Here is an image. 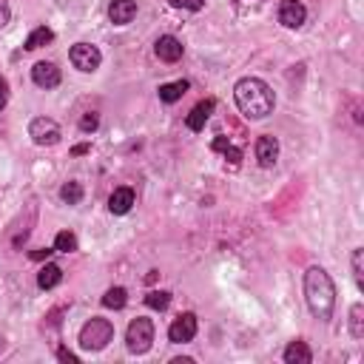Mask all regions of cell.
Returning a JSON list of instances; mask_svg holds the SVG:
<instances>
[{
  "label": "cell",
  "instance_id": "obj_28",
  "mask_svg": "<svg viewBox=\"0 0 364 364\" xmlns=\"http://www.w3.org/2000/svg\"><path fill=\"white\" fill-rule=\"evenodd\" d=\"M9 105V82H6V77L0 74V111Z\"/></svg>",
  "mask_w": 364,
  "mask_h": 364
},
{
  "label": "cell",
  "instance_id": "obj_27",
  "mask_svg": "<svg viewBox=\"0 0 364 364\" xmlns=\"http://www.w3.org/2000/svg\"><path fill=\"white\" fill-rule=\"evenodd\" d=\"M173 9H188V11H199L205 9V0H168Z\"/></svg>",
  "mask_w": 364,
  "mask_h": 364
},
{
  "label": "cell",
  "instance_id": "obj_6",
  "mask_svg": "<svg viewBox=\"0 0 364 364\" xmlns=\"http://www.w3.org/2000/svg\"><path fill=\"white\" fill-rule=\"evenodd\" d=\"M28 136H31L34 145H57L60 136H63V131H60V125H57L54 119H48V117H34V119L28 122Z\"/></svg>",
  "mask_w": 364,
  "mask_h": 364
},
{
  "label": "cell",
  "instance_id": "obj_17",
  "mask_svg": "<svg viewBox=\"0 0 364 364\" xmlns=\"http://www.w3.org/2000/svg\"><path fill=\"white\" fill-rule=\"evenodd\" d=\"M54 40V31L48 28V26H37L28 37H26V43H23V48L26 51H34V48H43V46H48Z\"/></svg>",
  "mask_w": 364,
  "mask_h": 364
},
{
  "label": "cell",
  "instance_id": "obj_8",
  "mask_svg": "<svg viewBox=\"0 0 364 364\" xmlns=\"http://www.w3.org/2000/svg\"><path fill=\"white\" fill-rule=\"evenodd\" d=\"M31 80H34V85H37V88L51 91V88H57V85H60L63 74H60V68H57L54 63L40 60V63H34V68H31Z\"/></svg>",
  "mask_w": 364,
  "mask_h": 364
},
{
  "label": "cell",
  "instance_id": "obj_23",
  "mask_svg": "<svg viewBox=\"0 0 364 364\" xmlns=\"http://www.w3.org/2000/svg\"><path fill=\"white\" fill-rule=\"evenodd\" d=\"M54 250H60V253H74V250H77V236H74L71 230H60V233L54 236Z\"/></svg>",
  "mask_w": 364,
  "mask_h": 364
},
{
  "label": "cell",
  "instance_id": "obj_20",
  "mask_svg": "<svg viewBox=\"0 0 364 364\" xmlns=\"http://www.w3.org/2000/svg\"><path fill=\"white\" fill-rule=\"evenodd\" d=\"M350 333L353 338H364V304L361 301L350 307Z\"/></svg>",
  "mask_w": 364,
  "mask_h": 364
},
{
  "label": "cell",
  "instance_id": "obj_2",
  "mask_svg": "<svg viewBox=\"0 0 364 364\" xmlns=\"http://www.w3.org/2000/svg\"><path fill=\"white\" fill-rule=\"evenodd\" d=\"M304 299L307 307L313 313V318L318 321H330L333 310H336V284L330 279V273L324 267H310L304 273Z\"/></svg>",
  "mask_w": 364,
  "mask_h": 364
},
{
  "label": "cell",
  "instance_id": "obj_16",
  "mask_svg": "<svg viewBox=\"0 0 364 364\" xmlns=\"http://www.w3.org/2000/svg\"><path fill=\"white\" fill-rule=\"evenodd\" d=\"M284 361L287 364H310L313 361V353H310V347L301 338H296V341H290L284 347Z\"/></svg>",
  "mask_w": 364,
  "mask_h": 364
},
{
  "label": "cell",
  "instance_id": "obj_32",
  "mask_svg": "<svg viewBox=\"0 0 364 364\" xmlns=\"http://www.w3.org/2000/svg\"><path fill=\"white\" fill-rule=\"evenodd\" d=\"M54 250H48V247H40V250H31V259H48Z\"/></svg>",
  "mask_w": 364,
  "mask_h": 364
},
{
  "label": "cell",
  "instance_id": "obj_18",
  "mask_svg": "<svg viewBox=\"0 0 364 364\" xmlns=\"http://www.w3.org/2000/svg\"><path fill=\"white\" fill-rule=\"evenodd\" d=\"M188 85H191L188 80H176V82H165V85H159V91H156V94H159V100H162V102H168V105H171V102H176V100H182V94L188 91Z\"/></svg>",
  "mask_w": 364,
  "mask_h": 364
},
{
  "label": "cell",
  "instance_id": "obj_22",
  "mask_svg": "<svg viewBox=\"0 0 364 364\" xmlns=\"http://www.w3.org/2000/svg\"><path fill=\"white\" fill-rule=\"evenodd\" d=\"M60 199H63L65 205H80V202H82V185H80L77 179L65 182V185L60 188Z\"/></svg>",
  "mask_w": 364,
  "mask_h": 364
},
{
  "label": "cell",
  "instance_id": "obj_5",
  "mask_svg": "<svg viewBox=\"0 0 364 364\" xmlns=\"http://www.w3.org/2000/svg\"><path fill=\"white\" fill-rule=\"evenodd\" d=\"M68 60H71V65H74V68H80V71L91 74V71H97V68H100L102 54H100V48H97V46H91V43H77V46H71Z\"/></svg>",
  "mask_w": 364,
  "mask_h": 364
},
{
  "label": "cell",
  "instance_id": "obj_13",
  "mask_svg": "<svg viewBox=\"0 0 364 364\" xmlns=\"http://www.w3.org/2000/svg\"><path fill=\"white\" fill-rule=\"evenodd\" d=\"M213 100H202V102H196L193 108H191V114L185 117V125L191 128V131H202L205 128V122L210 119V114H213Z\"/></svg>",
  "mask_w": 364,
  "mask_h": 364
},
{
  "label": "cell",
  "instance_id": "obj_19",
  "mask_svg": "<svg viewBox=\"0 0 364 364\" xmlns=\"http://www.w3.org/2000/svg\"><path fill=\"white\" fill-rule=\"evenodd\" d=\"M102 304L108 310H122L128 304V290L125 287H108L105 296H102Z\"/></svg>",
  "mask_w": 364,
  "mask_h": 364
},
{
  "label": "cell",
  "instance_id": "obj_4",
  "mask_svg": "<svg viewBox=\"0 0 364 364\" xmlns=\"http://www.w3.org/2000/svg\"><path fill=\"white\" fill-rule=\"evenodd\" d=\"M125 344H128V350H131L134 355L148 353L151 344H154V321L145 318V316H136V318L128 324V330H125Z\"/></svg>",
  "mask_w": 364,
  "mask_h": 364
},
{
  "label": "cell",
  "instance_id": "obj_9",
  "mask_svg": "<svg viewBox=\"0 0 364 364\" xmlns=\"http://www.w3.org/2000/svg\"><path fill=\"white\" fill-rule=\"evenodd\" d=\"M307 20V9L301 0H282L279 3V23L284 28H299Z\"/></svg>",
  "mask_w": 364,
  "mask_h": 364
},
{
  "label": "cell",
  "instance_id": "obj_30",
  "mask_svg": "<svg viewBox=\"0 0 364 364\" xmlns=\"http://www.w3.org/2000/svg\"><path fill=\"white\" fill-rule=\"evenodd\" d=\"M57 358H60V361H68V364H80V358H77L71 350H65V347L57 350Z\"/></svg>",
  "mask_w": 364,
  "mask_h": 364
},
{
  "label": "cell",
  "instance_id": "obj_7",
  "mask_svg": "<svg viewBox=\"0 0 364 364\" xmlns=\"http://www.w3.org/2000/svg\"><path fill=\"white\" fill-rule=\"evenodd\" d=\"M196 330H199L196 316H193V313H179V316L171 321V327H168V338H171L173 344H188V341H193Z\"/></svg>",
  "mask_w": 364,
  "mask_h": 364
},
{
  "label": "cell",
  "instance_id": "obj_12",
  "mask_svg": "<svg viewBox=\"0 0 364 364\" xmlns=\"http://www.w3.org/2000/svg\"><path fill=\"white\" fill-rule=\"evenodd\" d=\"M136 17V0H111L108 3V20L114 26H128Z\"/></svg>",
  "mask_w": 364,
  "mask_h": 364
},
{
  "label": "cell",
  "instance_id": "obj_3",
  "mask_svg": "<svg viewBox=\"0 0 364 364\" xmlns=\"http://www.w3.org/2000/svg\"><path fill=\"white\" fill-rule=\"evenodd\" d=\"M111 338H114V324L108 318H100V316L88 318L82 324V330H80V347L82 350H91V353L105 350Z\"/></svg>",
  "mask_w": 364,
  "mask_h": 364
},
{
  "label": "cell",
  "instance_id": "obj_14",
  "mask_svg": "<svg viewBox=\"0 0 364 364\" xmlns=\"http://www.w3.org/2000/svg\"><path fill=\"white\" fill-rule=\"evenodd\" d=\"M131 205H134V191H131V188H117V191L108 196V210L117 213V216L128 213Z\"/></svg>",
  "mask_w": 364,
  "mask_h": 364
},
{
  "label": "cell",
  "instance_id": "obj_11",
  "mask_svg": "<svg viewBox=\"0 0 364 364\" xmlns=\"http://www.w3.org/2000/svg\"><path fill=\"white\" fill-rule=\"evenodd\" d=\"M256 159L262 168H273L276 159H279V139L270 136V134H262L256 139Z\"/></svg>",
  "mask_w": 364,
  "mask_h": 364
},
{
  "label": "cell",
  "instance_id": "obj_24",
  "mask_svg": "<svg viewBox=\"0 0 364 364\" xmlns=\"http://www.w3.org/2000/svg\"><path fill=\"white\" fill-rule=\"evenodd\" d=\"M145 304L154 307V310H165V307L171 304V293H168V290H151V293L145 296Z\"/></svg>",
  "mask_w": 364,
  "mask_h": 364
},
{
  "label": "cell",
  "instance_id": "obj_21",
  "mask_svg": "<svg viewBox=\"0 0 364 364\" xmlns=\"http://www.w3.org/2000/svg\"><path fill=\"white\" fill-rule=\"evenodd\" d=\"M213 151L225 154V159H228L230 165H239V162H242V151H239V148H233L225 136H216V139H213Z\"/></svg>",
  "mask_w": 364,
  "mask_h": 364
},
{
  "label": "cell",
  "instance_id": "obj_29",
  "mask_svg": "<svg viewBox=\"0 0 364 364\" xmlns=\"http://www.w3.org/2000/svg\"><path fill=\"white\" fill-rule=\"evenodd\" d=\"M9 20H11V6H9V0H0V28H3Z\"/></svg>",
  "mask_w": 364,
  "mask_h": 364
},
{
  "label": "cell",
  "instance_id": "obj_1",
  "mask_svg": "<svg viewBox=\"0 0 364 364\" xmlns=\"http://www.w3.org/2000/svg\"><path fill=\"white\" fill-rule=\"evenodd\" d=\"M233 97H236L239 111L247 119H264L267 114H273V105H276L273 88L259 77H242L233 85Z\"/></svg>",
  "mask_w": 364,
  "mask_h": 364
},
{
  "label": "cell",
  "instance_id": "obj_15",
  "mask_svg": "<svg viewBox=\"0 0 364 364\" xmlns=\"http://www.w3.org/2000/svg\"><path fill=\"white\" fill-rule=\"evenodd\" d=\"M60 282H63V267H60V264L48 262V264L40 267V273H37V287H40V290H51V287H57Z\"/></svg>",
  "mask_w": 364,
  "mask_h": 364
},
{
  "label": "cell",
  "instance_id": "obj_26",
  "mask_svg": "<svg viewBox=\"0 0 364 364\" xmlns=\"http://www.w3.org/2000/svg\"><path fill=\"white\" fill-rule=\"evenodd\" d=\"M97 125H100V117H97L94 111L82 114V119H80V131H82V134H94V131H97Z\"/></svg>",
  "mask_w": 364,
  "mask_h": 364
},
{
  "label": "cell",
  "instance_id": "obj_25",
  "mask_svg": "<svg viewBox=\"0 0 364 364\" xmlns=\"http://www.w3.org/2000/svg\"><path fill=\"white\" fill-rule=\"evenodd\" d=\"M361 256H364V250H361V247H355V250H353V259H350V264H353V279H355V284H358V290H364V273H361Z\"/></svg>",
  "mask_w": 364,
  "mask_h": 364
},
{
  "label": "cell",
  "instance_id": "obj_10",
  "mask_svg": "<svg viewBox=\"0 0 364 364\" xmlns=\"http://www.w3.org/2000/svg\"><path fill=\"white\" fill-rule=\"evenodd\" d=\"M182 51H185V46H182L173 34H162V37H156V43H154V54H156L162 63H176V60H182Z\"/></svg>",
  "mask_w": 364,
  "mask_h": 364
},
{
  "label": "cell",
  "instance_id": "obj_31",
  "mask_svg": "<svg viewBox=\"0 0 364 364\" xmlns=\"http://www.w3.org/2000/svg\"><path fill=\"white\" fill-rule=\"evenodd\" d=\"M88 151H91V145H88V142H80V145H74V148H71V154H74V156H82V154H88Z\"/></svg>",
  "mask_w": 364,
  "mask_h": 364
}]
</instances>
